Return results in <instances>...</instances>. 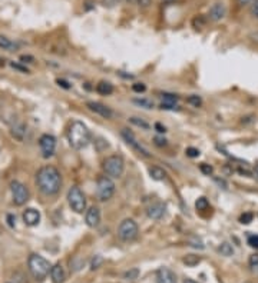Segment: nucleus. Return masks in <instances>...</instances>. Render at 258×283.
<instances>
[{"mask_svg": "<svg viewBox=\"0 0 258 283\" xmlns=\"http://www.w3.org/2000/svg\"><path fill=\"white\" fill-rule=\"evenodd\" d=\"M67 203L76 213H83L86 209V197L78 186H72L67 192Z\"/></svg>", "mask_w": 258, "mask_h": 283, "instance_id": "nucleus-5", "label": "nucleus"}, {"mask_svg": "<svg viewBox=\"0 0 258 283\" xmlns=\"http://www.w3.org/2000/svg\"><path fill=\"white\" fill-rule=\"evenodd\" d=\"M10 190H12V197H13V203L16 206H23L28 200H29V189L26 188L23 183L15 180L10 183Z\"/></svg>", "mask_w": 258, "mask_h": 283, "instance_id": "nucleus-8", "label": "nucleus"}, {"mask_svg": "<svg viewBox=\"0 0 258 283\" xmlns=\"http://www.w3.org/2000/svg\"><path fill=\"white\" fill-rule=\"evenodd\" d=\"M121 134H122V137L127 140V143L128 145H130L139 155H142V156H145V157H151V155L148 153V150L144 148V146H141L138 142H136V139H135V136L129 132V130H127V129H124L122 132H121Z\"/></svg>", "mask_w": 258, "mask_h": 283, "instance_id": "nucleus-10", "label": "nucleus"}, {"mask_svg": "<svg viewBox=\"0 0 258 283\" xmlns=\"http://www.w3.org/2000/svg\"><path fill=\"white\" fill-rule=\"evenodd\" d=\"M248 245L254 249H258V235H251L248 238Z\"/></svg>", "mask_w": 258, "mask_h": 283, "instance_id": "nucleus-37", "label": "nucleus"}, {"mask_svg": "<svg viewBox=\"0 0 258 283\" xmlns=\"http://www.w3.org/2000/svg\"><path fill=\"white\" fill-rule=\"evenodd\" d=\"M254 219V215L253 213H250V212H247V213H244V215H241V218H240V222L242 223V224H248V223H251Z\"/></svg>", "mask_w": 258, "mask_h": 283, "instance_id": "nucleus-32", "label": "nucleus"}, {"mask_svg": "<svg viewBox=\"0 0 258 283\" xmlns=\"http://www.w3.org/2000/svg\"><path fill=\"white\" fill-rule=\"evenodd\" d=\"M97 194L100 202H106L112 199V196L115 194V183L109 176H100L97 179Z\"/></svg>", "mask_w": 258, "mask_h": 283, "instance_id": "nucleus-7", "label": "nucleus"}, {"mask_svg": "<svg viewBox=\"0 0 258 283\" xmlns=\"http://www.w3.org/2000/svg\"><path fill=\"white\" fill-rule=\"evenodd\" d=\"M138 276H139V270H138L136 268H133V269H129L128 272H125V273H124V278H125V279H128V281L138 279Z\"/></svg>", "mask_w": 258, "mask_h": 283, "instance_id": "nucleus-29", "label": "nucleus"}, {"mask_svg": "<svg viewBox=\"0 0 258 283\" xmlns=\"http://www.w3.org/2000/svg\"><path fill=\"white\" fill-rule=\"evenodd\" d=\"M149 175H151V178H152L154 180H158V182H161V180H163V179L166 178L165 170L161 169L160 166H152V167H149Z\"/></svg>", "mask_w": 258, "mask_h": 283, "instance_id": "nucleus-21", "label": "nucleus"}, {"mask_svg": "<svg viewBox=\"0 0 258 283\" xmlns=\"http://www.w3.org/2000/svg\"><path fill=\"white\" fill-rule=\"evenodd\" d=\"M165 213H166V205L162 203V202H155V203H152V205L148 208V210H146L148 218L154 220L162 219V218L165 216Z\"/></svg>", "mask_w": 258, "mask_h": 283, "instance_id": "nucleus-11", "label": "nucleus"}, {"mask_svg": "<svg viewBox=\"0 0 258 283\" xmlns=\"http://www.w3.org/2000/svg\"><path fill=\"white\" fill-rule=\"evenodd\" d=\"M17 47H19L17 43H15L13 40H10L9 37H6L3 34H0V49L7 50V52H15V50H17Z\"/></svg>", "mask_w": 258, "mask_h": 283, "instance_id": "nucleus-18", "label": "nucleus"}, {"mask_svg": "<svg viewBox=\"0 0 258 283\" xmlns=\"http://www.w3.org/2000/svg\"><path fill=\"white\" fill-rule=\"evenodd\" d=\"M161 109H163V110H179V106L175 102H162Z\"/></svg>", "mask_w": 258, "mask_h": 283, "instance_id": "nucleus-28", "label": "nucleus"}, {"mask_svg": "<svg viewBox=\"0 0 258 283\" xmlns=\"http://www.w3.org/2000/svg\"><path fill=\"white\" fill-rule=\"evenodd\" d=\"M248 265H250V268H251V269H257L258 268V253H256V254H251V256H250Z\"/></svg>", "mask_w": 258, "mask_h": 283, "instance_id": "nucleus-33", "label": "nucleus"}, {"mask_svg": "<svg viewBox=\"0 0 258 283\" xmlns=\"http://www.w3.org/2000/svg\"><path fill=\"white\" fill-rule=\"evenodd\" d=\"M251 15L258 19V0H253L251 1Z\"/></svg>", "mask_w": 258, "mask_h": 283, "instance_id": "nucleus-39", "label": "nucleus"}, {"mask_svg": "<svg viewBox=\"0 0 258 283\" xmlns=\"http://www.w3.org/2000/svg\"><path fill=\"white\" fill-rule=\"evenodd\" d=\"M157 283H177V276L169 268L162 266L157 270Z\"/></svg>", "mask_w": 258, "mask_h": 283, "instance_id": "nucleus-13", "label": "nucleus"}, {"mask_svg": "<svg viewBox=\"0 0 258 283\" xmlns=\"http://www.w3.org/2000/svg\"><path fill=\"white\" fill-rule=\"evenodd\" d=\"M10 66H12L13 69H16V70L22 72V73H29V69H28L26 66H22V64H19V63L10 62Z\"/></svg>", "mask_w": 258, "mask_h": 283, "instance_id": "nucleus-36", "label": "nucleus"}, {"mask_svg": "<svg viewBox=\"0 0 258 283\" xmlns=\"http://www.w3.org/2000/svg\"><path fill=\"white\" fill-rule=\"evenodd\" d=\"M226 6L223 4V3H214L212 6H211V9H210V12H208V17L212 20V22H220L221 19H224V16H226Z\"/></svg>", "mask_w": 258, "mask_h": 283, "instance_id": "nucleus-14", "label": "nucleus"}, {"mask_svg": "<svg viewBox=\"0 0 258 283\" xmlns=\"http://www.w3.org/2000/svg\"><path fill=\"white\" fill-rule=\"evenodd\" d=\"M28 268H29L32 276L36 281H43L50 273L52 265L43 256L33 253V254L29 256V259H28Z\"/></svg>", "mask_w": 258, "mask_h": 283, "instance_id": "nucleus-3", "label": "nucleus"}, {"mask_svg": "<svg viewBox=\"0 0 258 283\" xmlns=\"http://www.w3.org/2000/svg\"><path fill=\"white\" fill-rule=\"evenodd\" d=\"M136 1H138V4H139L141 7H148V6L151 4L152 0H136Z\"/></svg>", "mask_w": 258, "mask_h": 283, "instance_id": "nucleus-44", "label": "nucleus"}, {"mask_svg": "<svg viewBox=\"0 0 258 283\" xmlns=\"http://www.w3.org/2000/svg\"><path fill=\"white\" fill-rule=\"evenodd\" d=\"M199 170H201L204 175H207V176H211V175H212V172H214V167H212L211 164L201 163V164H199Z\"/></svg>", "mask_w": 258, "mask_h": 283, "instance_id": "nucleus-31", "label": "nucleus"}, {"mask_svg": "<svg viewBox=\"0 0 258 283\" xmlns=\"http://www.w3.org/2000/svg\"><path fill=\"white\" fill-rule=\"evenodd\" d=\"M20 60H22L23 63H26V60H28V63H32L33 58H31V56H22V58H20Z\"/></svg>", "mask_w": 258, "mask_h": 283, "instance_id": "nucleus-47", "label": "nucleus"}, {"mask_svg": "<svg viewBox=\"0 0 258 283\" xmlns=\"http://www.w3.org/2000/svg\"><path fill=\"white\" fill-rule=\"evenodd\" d=\"M155 129L160 132V133H165L166 132V129H165V126H162L161 123H155Z\"/></svg>", "mask_w": 258, "mask_h": 283, "instance_id": "nucleus-46", "label": "nucleus"}, {"mask_svg": "<svg viewBox=\"0 0 258 283\" xmlns=\"http://www.w3.org/2000/svg\"><path fill=\"white\" fill-rule=\"evenodd\" d=\"M139 227L136 222L132 219H125L118 227V236L122 242H133L138 238Z\"/></svg>", "mask_w": 258, "mask_h": 283, "instance_id": "nucleus-6", "label": "nucleus"}, {"mask_svg": "<svg viewBox=\"0 0 258 283\" xmlns=\"http://www.w3.org/2000/svg\"><path fill=\"white\" fill-rule=\"evenodd\" d=\"M124 169H125V162L119 155H112L103 160V170L109 178H121Z\"/></svg>", "mask_w": 258, "mask_h": 283, "instance_id": "nucleus-4", "label": "nucleus"}, {"mask_svg": "<svg viewBox=\"0 0 258 283\" xmlns=\"http://www.w3.org/2000/svg\"><path fill=\"white\" fill-rule=\"evenodd\" d=\"M199 262H201V259H199L198 256H195V254H187V256L184 257V263L188 265V266H195V265H198Z\"/></svg>", "mask_w": 258, "mask_h": 283, "instance_id": "nucleus-26", "label": "nucleus"}, {"mask_svg": "<svg viewBox=\"0 0 258 283\" xmlns=\"http://www.w3.org/2000/svg\"><path fill=\"white\" fill-rule=\"evenodd\" d=\"M185 155L188 157H198L199 156V150L198 149H195V148H187L185 149Z\"/></svg>", "mask_w": 258, "mask_h": 283, "instance_id": "nucleus-35", "label": "nucleus"}, {"mask_svg": "<svg viewBox=\"0 0 258 283\" xmlns=\"http://www.w3.org/2000/svg\"><path fill=\"white\" fill-rule=\"evenodd\" d=\"M7 223H9L10 227H15V224H16V218H15L13 215H7Z\"/></svg>", "mask_w": 258, "mask_h": 283, "instance_id": "nucleus-43", "label": "nucleus"}, {"mask_svg": "<svg viewBox=\"0 0 258 283\" xmlns=\"http://www.w3.org/2000/svg\"><path fill=\"white\" fill-rule=\"evenodd\" d=\"M253 0H238V3L241 4V6H245V4H248V3H251Z\"/></svg>", "mask_w": 258, "mask_h": 283, "instance_id": "nucleus-49", "label": "nucleus"}, {"mask_svg": "<svg viewBox=\"0 0 258 283\" xmlns=\"http://www.w3.org/2000/svg\"><path fill=\"white\" fill-rule=\"evenodd\" d=\"M135 104H138V106H141V107H144V109H154V102L152 100H149V99H144V97H141V99H133L132 100Z\"/></svg>", "mask_w": 258, "mask_h": 283, "instance_id": "nucleus-22", "label": "nucleus"}, {"mask_svg": "<svg viewBox=\"0 0 258 283\" xmlns=\"http://www.w3.org/2000/svg\"><path fill=\"white\" fill-rule=\"evenodd\" d=\"M85 220H86V224L89 227H97V224L100 223V210L97 206H92L86 210V216H85Z\"/></svg>", "mask_w": 258, "mask_h": 283, "instance_id": "nucleus-15", "label": "nucleus"}, {"mask_svg": "<svg viewBox=\"0 0 258 283\" xmlns=\"http://www.w3.org/2000/svg\"><path fill=\"white\" fill-rule=\"evenodd\" d=\"M184 283H198V282H195V281H193V279H185Z\"/></svg>", "mask_w": 258, "mask_h": 283, "instance_id": "nucleus-50", "label": "nucleus"}, {"mask_svg": "<svg viewBox=\"0 0 258 283\" xmlns=\"http://www.w3.org/2000/svg\"><path fill=\"white\" fill-rule=\"evenodd\" d=\"M132 89H133V92H136V93H144V92L146 90V86H145L144 83H135V85L132 86Z\"/></svg>", "mask_w": 258, "mask_h": 283, "instance_id": "nucleus-38", "label": "nucleus"}, {"mask_svg": "<svg viewBox=\"0 0 258 283\" xmlns=\"http://www.w3.org/2000/svg\"><path fill=\"white\" fill-rule=\"evenodd\" d=\"M102 263H103V257L102 256H95L94 259H92V262H91V270H97L99 269L100 266H102Z\"/></svg>", "mask_w": 258, "mask_h": 283, "instance_id": "nucleus-30", "label": "nucleus"}, {"mask_svg": "<svg viewBox=\"0 0 258 283\" xmlns=\"http://www.w3.org/2000/svg\"><path fill=\"white\" fill-rule=\"evenodd\" d=\"M187 102H188L191 106H194V107H199V106L202 104V99H201L199 96H196V94H191V96L187 99Z\"/></svg>", "mask_w": 258, "mask_h": 283, "instance_id": "nucleus-27", "label": "nucleus"}, {"mask_svg": "<svg viewBox=\"0 0 258 283\" xmlns=\"http://www.w3.org/2000/svg\"><path fill=\"white\" fill-rule=\"evenodd\" d=\"M162 99H163V102H178V96L177 94H171V93H163L162 94Z\"/></svg>", "mask_w": 258, "mask_h": 283, "instance_id": "nucleus-34", "label": "nucleus"}, {"mask_svg": "<svg viewBox=\"0 0 258 283\" xmlns=\"http://www.w3.org/2000/svg\"><path fill=\"white\" fill-rule=\"evenodd\" d=\"M86 106L89 107V110L95 112L97 115L105 118V119H111L113 116V112L111 110V107H108V106H105V104H102L99 102H88Z\"/></svg>", "mask_w": 258, "mask_h": 283, "instance_id": "nucleus-12", "label": "nucleus"}, {"mask_svg": "<svg viewBox=\"0 0 258 283\" xmlns=\"http://www.w3.org/2000/svg\"><path fill=\"white\" fill-rule=\"evenodd\" d=\"M67 142L76 150H81V149L86 148L91 142L89 129L86 127V125H83L79 120L72 122L69 129H67Z\"/></svg>", "mask_w": 258, "mask_h": 283, "instance_id": "nucleus-2", "label": "nucleus"}, {"mask_svg": "<svg viewBox=\"0 0 258 283\" xmlns=\"http://www.w3.org/2000/svg\"><path fill=\"white\" fill-rule=\"evenodd\" d=\"M50 278L53 283H64L66 279V275H64V266L61 263H56L55 266H52L50 269Z\"/></svg>", "mask_w": 258, "mask_h": 283, "instance_id": "nucleus-17", "label": "nucleus"}, {"mask_svg": "<svg viewBox=\"0 0 258 283\" xmlns=\"http://www.w3.org/2000/svg\"><path fill=\"white\" fill-rule=\"evenodd\" d=\"M129 122L132 123V125H135V126H138V127H141V129H144V130H148L151 126L148 125L145 120H142V119H139V118H130L129 119Z\"/></svg>", "mask_w": 258, "mask_h": 283, "instance_id": "nucleus-25", "label": "nucleus"}, {"mask_svg": "<svg viewBox=\"0 0 258 283\" xmlns=\"http://www.w3.org/2000/svg\"><path fill=\"white\" fill-rule=\"evenodd\" d=\"M154 142H155V145H157V146H160V148L168 145V143H166V139H162V137H155V139H154Z\"/></svg>", "mask_w": 258, "mask_h": 283, "instance_id": "nucleus-40", "label": "nucleus"}, {"mask_svg": "<svg viewBox=\"0 0 258 283\" xmlns=\"http://www.w3.org/2000/svg\"><path fill=\"white\" fill-rule=\"evenodd\" d=\"M25 134H26V126L23 123H17L12 127V136L16 137L17 140H23L25 139Z\"/></svg>", "mask_w": 258, "mask_h": 283, "instance_id": "nucleus-20", "label": "nucleus"}, {"mask_svg": "<svg viewBox=\"0 0 258 283\" xmlns=\"http://www.w3.org/2000/svg\"><path fill=\"white\" fill-rule=\"evenodd\" d=\"M23 222H25V224H28V226H37L39 224V222H40V213H39V210H36V209H33V208H29V209H26L25 212H23Z\"/></svg>", "mask_w": 258, "mask_h": 283, "instance_id": "nucleus-16", "label": "nucleus"}, {"mask_svg": "<svg viewBox=\"0 0 258 283\" xmlns=\"http://www.w3.org/2000/svg\"><path fill=\"white\" fill-rule=\"evenodd\" d=\"M39 148H40V152H42V156L45 159L53 156L55 150H56V139L55 136L46 133V134H42L40 139H39Z\"/></svg>", "mask_w": 258, "mask_h": 283, "instance_id": "nucleus-9", "label": "nucleus"}, {"mask_svg": "<svg viewBox=\"0 0 258 283\" xmlns=\"http://www.w3.org/2000/svg\"><path fill=\"white\" fill-rule=\"evenodd\" d=\"M119 0H103V4L105 6H115Z\"/></svg>", "mask_w": 258, "mask_h": 283, "instance_id": "nucleus-45", "label": "nucleus"}, {"mask_svg": "<svg viewBox=\"0 0 258 283\" xmlns=\"http://www.w3.org/2000/svg\"><path fill=\"white\" fill-rule=\"evenodd\" d=\"M36 185L37 189L45 196H55L62 188V176L61 172L55 166H43L36 173Z\"/></svg>", "mask_w": 258, "mask_h": 283, "instance_id": "nucleus-1", "label": "nucleus"}, {"mask_svg": "<svg viewBox=\"0 0 258 283\" xmlns=\"http://www.w3.org/2000/svg\"><path fill=\"white\" fill-rule=\"evenodd\" d=\"M195 208H196V210H199V212H205V210L210 209V202H208L205 197H199V199L195 202Z\"/></svg>", "mask_w": 258, "mask_h": 283, "instance_id": "nucleus-24", "label": "nucleus"}, {"mask_svg": "<svg viewBox=\"0 0 258 283\" xmlns=\"http://www.w3.org/2000/svg\"><path fill=\"white\" fill-rule=\"evenodd\" d=\"M218 252L223 254V256H232L234 254V248H232V245H229V243H226V242H224V243H221L220 245V248H218Z\"/></svg>", "mask_w": 258, "mask_h": 283, "instance_id": "nucleus-23", "label": "nucleus"}, {"mask_svg": "<svg viewBox=\"0 0 258 283\" xmlns=\"http://www.w3.org/2000/svg\"><path fill=\"white\" fill-rule=\"evenodd\" d=\"M214 180H215V183L221 188L223 186V189H226L228 188V185H226V182L224 180V179H220V178H214Z\"/></svg>", "mask_w": 258, "mask_h": 283, "instance_id": "nucleus-41", "label": "nucleus"}, {"mask_svg": "<svg viewBox=\"0 0 258 283\" xmlns=\"http://www.w3.org/2000/svg\"><path fill=\"white\" fill-rule=\"evenodd\" d=\"M253 175H254V178L258 180V163L256 164V167H254V170H253Z\"/></svg>", "mask_w": 258, "mask_h": 283, "instance_id": "nucleus-48", "label": "nucleus"}, {"mask_svg": "<svg viewBox=\"0 0 258 283\" xmlns=\"http://www.w3.org/2000/svg\"><path fill=\"white\" fill-rule=\"evenodd\" d=\"M97 92L102 96H109L113 93V86L109 82H99L97 85Z\"/></svg>", "mask_w": 258, "mask_h": 283, "instance_id": "nucleus-19", "label": "nucleus"}, {"mask_svg": "<svg viewBox=\"0 0 258 283\" xmlns=\"http://www.w3.org/2000/svg\"><path fill=\"white\" fill-rule=\"evenodd\" d=\"M56 82H58V85H59V86H62L64 89H70V85H69L66 80H64V79H58Z\"/></svg>", "mask_w": 258, "mask_h": 283, "instance_id": "nucleus-42", "label": "nucleus"}]
</instances>
